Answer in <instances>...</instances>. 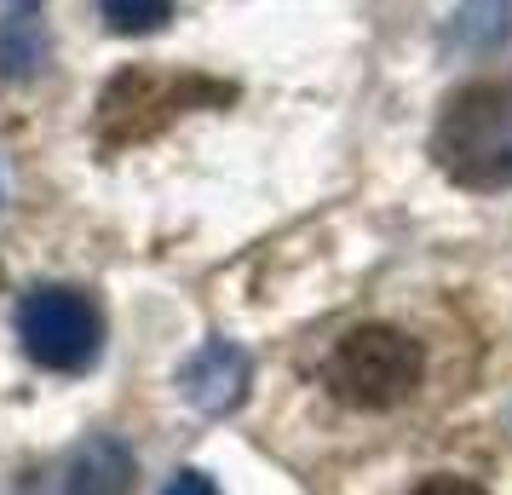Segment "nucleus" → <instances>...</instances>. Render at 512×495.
<instances>
[{
    "instance_id": "nucleus-7",
    "label": "nucleus",
    "mask_w": 512,
    "mask_h": 495,
    "mask_svg": "<svg viewBox=\"0 0 512 495\" xmlns=\"http://www.w3.org/2000/svg\"><path fill=\"white\" fill-rule=\"evenodd\" d=\"M512 35V0H461L455 12V41L466 52H495Z\"/></svg>"
},
{
    "instance_id": "nucleus-8",
    "label": "nucleus",
    "mask_w": 512,
    "mask_h": 495,
    "mask_svg": "<svg viewBox=\"0 0 512 495\" xmlns=\"http://www.w3.org/2000/svg\"><path fill=\"white\" fill-rule=\"evenodd\" d=\"M41 58H47V35H41V24L35 18H12V24L0 29V64H6V75H35L41 70Z\"/></svg>"
},
{
    "instance_id": "nucleus-6",
    "label": "nucleus",
    "mask_w": 512,
    "mask_h": 495,
    "mask_svg": "<svg viewBox=\"0 0 512 495\" xmlns=\"http://www.w3.org/2000/svg\"><path fill=\"white\" fill-rule=\"evenodd\" d=\"M133 449L121 438H87L75 449L64 495H133Z\"/></svg>"
},
{
    "instance_id": "nucleus-11",
    "label": "nucleus",
    "mask_w": 512,
    "mask_h": 495,
    "mask_svg": "<svg viewBox=\"0 0 512 495\" xmlns=\"http://www.w3.org/2000/svg\"><path fill=\"white\" fill-rule=\"evenodd\" d=\"M415 495H484L478 484H466V478H426Z\"/></svg>"
},
{
    "instance_id": "nucleus-2",
    "label": "nucleus",
    "mask_w": 512,
    "mask_h": 495,
    "mask_svg": "<svg viewBox=\"0 0 512 495\" xmlns=\"http://www.w3.org/2000/svg\"><path fill=\"white\" fill-rule=\"evenodd\" d=\"M420 369H426V357H420V346L403 329L363 323L328 352L323 380L328 392L340 403H351V409H397L403 398H415Z\"/></svg>"
},
{
    "instance_id": "nucleus-5",
    "label": "nucleus",
    "mask_w": 512,
    "mask_h": 495,
    "mask_svg": "<svg viewBox=\"0 0 512 495\" xmlns=\"http://www.w3.org/2000/svg\"><path fill=\"white\" fill-rule=\"evenodd\" d=\"M248 380H254V363L236 340H208L202 352L179 369V392H185L190 409L202 415H231L236 403L248 398Z\"/></svg>"
},
{
    "instance_id": "nucleus-3",
    "label": "nucleus",
    "mask_w": 512,
    "mask_h": 495,
    "mask_svg": "<svg viewBox=\"0 0 512 495\" xmlns=\"http://www.w3.org/2000/svg\"><path fill=\"white\" fill-rule=\"evenodd\" d=\"M231 87H219L208 75H162V70H121L104 98H98V139L104 144H133L162 133L173 116H185L196 104H225Z\"/></svg>"
},
{
    "instance_id": "nucleus-4",
    "label": "nucleus",
    "mask_w": 512,
    "mask_h": 495,
    "mask_svg": "<svg viewBox=\"0 0 512 495\" xmlns=\"http://www.w3.org/2000/svg\"><path fill=\"white\" fill-rule=\"evenodd\" d=\"M18 334H24V352L41 363V369H58V375H81L98 357V340H104V317L87 294L75 288H35L18 306Z\"/></svg>"
},
{
    "instance_id": "nucleus-9",
    "label": "nucleus",
    "mask_w": 512,
    "mask_h": 495,
    "mask_svg": "<svg viewBox=\"0 0 512 495\" xmlns=\"http://www.w3.org/2000/svg\"><path fill=\"white\" fill-rule=\"evenodd\" d=\"M173 18V0H104V24L116 35H156Z\"/></svg>"
},
{
    "instance_id": "nucleus-1",
    "label": "nucleus",
    "mask_w": 512,
    "mask_h": 495,
    "mask_svg": "<svg viewBox=\"0 0 512 495\" xmlns=\"http://www.w3.org/2000/svg\"><path fill=\"white\" fill-rule=\"evenodd\" d=\"M432 156L466 190L512 185V75L472 81L449 98L432 133Z\"/></svg>"
},
{
    "instance_id": "nucleus-10",
    "label": "nucleus",
    "mask_w": 512,
    "mask_h": 495,
    "mask_svg": "<svg viewBox=\"0 0 512 495\" xmlns=\"http://www.w3.org/2000/svg\"><path fill=\"white\" fill-rule=\"evenodd\" d=\"M162 495H219V484H213L208 472H196V467H190V472H179V478H173V484H167Z\"/></svg>"
}]
</instances>
